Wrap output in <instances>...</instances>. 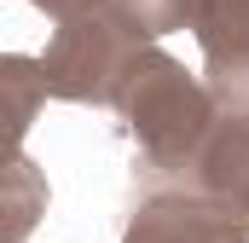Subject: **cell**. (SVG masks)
Masks as SVG:
<instances>
[{
	"instance_id": "1",
	"label": "cell",
	"mask_w": 249,
	"mask_h": 243,
	"mask_svg": "<svg viewBox=\"0 0 249 243\" xmlns=\"http://www.w3.org/2000/svg\"><path fill=\"white\" fill-rule=\"evenodd\" d=\"M110 110L122 116L127 139L139 145V162L151 180H186L209 127H214V99L203 87V75H191L174 52H162L157 41H145L127 58L122 81L110 93Z\"/></svg>"
},
{
	"instance_id": "2",
	"label": "cell",
	"mask_w": 249,
	"mask_h": 243,
	"mask_svg": "<svg viewBox=\"0 0 249 243\" xmlns=\"http://www.w3.org/2000/svg\"><path fill=\"white\" fill-rule=\"evenodd\" d=\"M145 41L127 29L110 6H93V12H75L58 17L47 52H41V75H47V93L64 104H110L116 81H122L127 58L139 52Z\"/></svg>"
},
{
	"instance_id": "3",
	"label": "cell",
	"mask_w": 249,
	"mask_h": 243,
	"mask_svg": "<svg viewBox=\"0 0 249 243\" xmlns=\"http://www.w3.org/2000/svg\"><path fill=\"white\" fill-rule=\"evenodd\" d=\"M122 243H249V220L191 180H157L133 203Z\"/></svg>"
},
{
	"instance_id": "4",
	"label": "cell",
	"mask_w": 249,
	"mask_h": 243,
	"mask_svg": "<svg viewBox=\"0 0 249 243\" xmlns=\"http://www.w3.org/2000/svg\"><path fill=\"white\" fill-rule=\"evenodd\" d=\"M191 185H203L209 197L232 203L238 214L249 220V110H220L197 162H191Z\"/></svg>"
},
{
	"instance_id": "5",
	"label": "cell",
	"mask_w": 249,
	"mask_h": 243,
	"mask_svg": "<svg viewBox=\"0 0 249 243\" xmlns=\"http://www.w3.org/2000/svg\"><path fill=\"white\" fill-rule=\"evenodd\" d=\"M0 87L12 99V145H23L29 122H35V104L53 99L47 93V75H41V58H23V52H6L0 58Z\"/></svg>"
},
{
	"instance_id": "6",
	"label": "cell",
	"mask_w": 249,
	"mask_h": 243,
	"mask_svg": "<svg viewBox=\"0 0 249 243\" xmlns=\"http://www.w3.org/2000/svg\"><path fill=\"white\" fill-rule=\"evenodd\" d=\"M105 6L139 41H162L174 29H191V17H197V0H105Z\"/></svg>"
},
{
	"instance_id": "7",
	"label": "cell",
	"mask_w": 249,
	"mask_h": 243,
	"mask_svg": "<svg viewBox=\"0 0 249 243\" xmlns=\"http://www.w3.org/2000/svg\"><path fill=\"white\" fill-rule=\"evenodd\" d=\"M203 87H209L214 110H249V52L203 58Z\"/></svg>"
},
{
	"instance_id": "8",
	"label": "cell",
	"mask_w": 249,
	"mask_h": 243,
	"mask_svg": "<svg viewBox=\"0 0 249 243\" xmlns=\"http://www.w3.org/2000/svg\"><path fill=\"white\" fill-rule=\"evenodd\" d=\"M41 208H47V185H41V174L29 168V156L18 151V156H12V220H6V238L18 243L29 226H35Z\"/></svg>"
},
{
	"instance_id": "9",
	"label": "cell",
	"mask_w": 249,
	"mask_h": 243,
	"mask_svg": "<svg viewBox=\"0 0 249 243\" xmlns=\"http://www.w3.org/2000/svg\"><path fill=\"white\" fill-rule=\"evenodd\" d=\"M29 6H41L53 23L58 17H75V12H93V6H105V0H29Z\"/></svg>"
}]
</instances>
